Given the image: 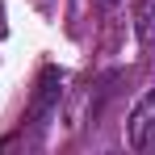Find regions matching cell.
I'll return each instance as SVG.
<instances>
[{
  "label": "cell",
  "mask_w": 155,
  "mask_h": 155,
  "mask_svg": "<svg viewBox=\"0 0 155 155\" xmlns=\"http://www.w3.org/2000/svg\"><path fill=\"white\" fill-rule=\"evenodd\" d=\"M101 4H105V8H117V4H122V0H101Z\"/></svg>",
  "instance_id": "7a4b0ae2"
},
{
  "label": "cell",
  "mask_w": 155,
  "mask_h": 155,
  "mask_svg": "<svg viewBox=\"0 0 155 155\" xmlns=\"http://www.w3.org/2000/svg\"><path fill=\"white\" fill-rule=\"evenodd\" d=\"M126 138H130L134 151L155 147V88L134 105V113H130V122H126Z\"/></svg>",
  "instance_id": "6da1fadb"
}]
</instances>
